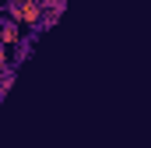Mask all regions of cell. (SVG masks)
I'll return each mask as SVG.
<instances>
[{
    "label": "cell",
    "mask_w": 151,
    "mask_h": 148,
    "mask_svg": "<svg viewBox=\"0 0 151 148\" xmlns=\"http://www.w3.org/2000/svg\"><path fill=\"white\" fill-rule=\"evenodd\" d=\"M7 18L18 21V25L39 28V21H42V4H39V0H11V4H7Z\"/></svg>",
    "instance_id": "6da1fadb"
},
{
    "label": "cell",
    "mask_w": 151,
    "mask_h": 148,
    "mask_svg": "<svg viewBox=\"0 0 151 148\" xmlns=\"http://www.w3.org/2000/svg\"><path fill=\"white\" fill-rule=\"evenodd\" d=\"M18 42H21V28H18V21L0 18V46H18Z\"/></svg>",
    "instance_id": "3957f363"
},
{
    "label": "cell",
    "mask_w": 151,
    "mask_h": 148,
    "mask_svg": "<svg viewBox=\"0 0 151 148\" xmlns=\"http://www.w3.org/2000/svg\"><path fill=\"white\" fill-rule=\"evenodd\" d=\"M39 4H42V21H39V28H49V25L63 14V4H67V0H39Z\"/></svg>",
    "instance_id": "7a4b0ae2"
}]
</instances>
